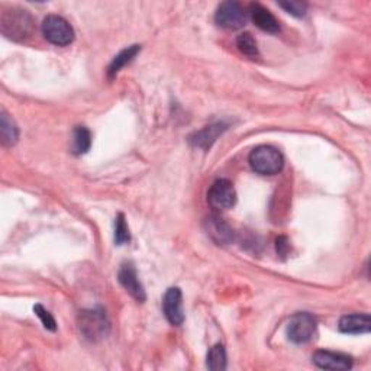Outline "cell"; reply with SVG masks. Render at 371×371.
I'll return each instance as SVG.
<instances>
[{
	"label": "cell",
	"mask_w": 371,
	"mask_h": 371,
	"mask_svg": "<svg viewBox=\"0 0 371 371\" xmlns=\"http://www.w3.org/2000/svg\"><path fill=\"white\" fill-rule=\"evenodd\" d=\"M80 334L90 342H99L109 335L110 322L106 317V312L101 307L82 310L77 318Z\"/></svg>",
	"instance_id": "6da1fadb"
},
{
	"label": "cell",
	"mask_w": 371,
	"mask_h": 371,
	"mask_svg": "<svg viewBox=\"0 0 371 371\" xmlns=\"http://www.w3.org/2000/svg\"><path fill=\"white\" fill-rule=\"evenodd\" d=\"M2 32L13 41H24L31 36L34 31V19L28 10L21 8H10L3 10L2 19Z\"/></svg>",
	"instance_id": "7a4b0ae2"
},
{
	"label": "cell",
	"mask_w": 371,
	"mask_h": 371,
	"mask_svg": "<svg viewBox=\"0 0 371 371\" xmlns=\"http://www.w3.org/2000/svg\"><path fill=\"white\" fill-rule=\"evenodd\" d=\"M251 168L261 175L279 174L284 167L283 154L271 145L254 148L248 157Z\"/></svg>",
	"instance_id": "3957f363"
},
{
	"label": "cell",
	"mask_w": 371,
	"mask_h": 371,
	"mask_svg": "<svg viewBox=\"0 0 371 371\" xmlns=\"http://www.w3.org/2000/svg\"><path fill=\"white\" fill-rule=\"evenodd\" d=\"M41 29L45 40L57 47H66L74 41L73 27L58 15H48L44 19Z\"/></svg>",
	"instance_id": "277c9868"
},
{
	"label": "cell",
	"mask_w": 371,
	"mask_h": 371,
	"mask_svg": "<svg viewBox=\"0 0 371 371\" xmlns=\"http://www.w3.org/2000/svg\"><path fill=\"white\" fill-rule=\"evenodd\" d=\"M317 319L307 312L293 317L287 325V337L295 344H306L317 334Z\"/></svg>",
	"instance_id": "5b68a950"
},
{
	"label": "cell",
	"mask_w": 371,
	"mask_h": 371,
	"mask_svg": "<svg viewBox=\"0 0 371 371\" xmlns=\"http://www.w3.org/2000/svg\"><path fill=\"white\" fill-rule=\"evenodd\" d=\"M214 21L225 29L237 31L247 25L248 16L238 2H224L214 13Z\"/></svg>",
	"instance_id": "8992f818"
},
{
	"label": "cell",
	"mask_w": 371,
	"mask_h": 371,
	"mask_svg": "<svg viewBox=\"0 0 371 371\" xmlns=\"http://www.w3.org/2000/svg\"><path fill=\"white\" fill-rule=\"evenodd\" d=\"M208 202L213 209L219 210L233 208L237 203L235 187L226 179L217 180L208 190Z\"/></svg>",
	"instance_id": "52a82bcc"
},
{
	"label": "cell",
	"mask_w": 371,
	"mask_h": 371,
	"mask_svg": "<svg viewBox=\"0 0 371 371\" xmlns=\"http://www.w3.org/2000/svg\"><path fill=\"white\" fill-rule=\"evenodd\" d=\"M163 312L166 319L173 326H180L184 322L183 295L179 287H170L163 299Z\"/></svg>",
	"instance_id": "ba28073f"
},
{
	"label": "cell",
	"mask_w": 371,
	"mask_h": 371,
	"mask_svg": "<svg viewBox=\"0 0 371 371\" xmlns=\"http://www.w3.org/2000/svg\"><path fill=\"white\" fill-rule=\"evenodd\" d=\"M118 280L121 286L129 293V295L136 300V302H145L147 295L143 283L140 282L138 272H136V268L133 267L132 263H125L121 265L119 272H118Z\"/></svg>",
	"instance_id": "9c48e42d"
},
{
	"label": "cell",
	"mask_w": 371,
	"mask_h": 371,
	"mask_svg": "<svg viewBox=\"0 0 371 371\" xmlns=\"http://www.w3.org/2000/svg\"><path fill=\"white\" fill-rule=\"evenodd\" d=\"M314 364L322 370H349L353 368V358L341 353L332 351H317L312 357Z\"/></svg>",
	"instance_id": "30bf717a"
},
{
	"label": "cell",
	"mask_w": 371,
	"mask_h": 371,
	"mask_svg": "<svg viewBox=\"0 0 371 371\" xmlns=\"http://www.w3.org/2000/svg\"><path fill=\"white\" fill-rule=\"evenodd\" d=\"M205 231L218 245H228L233 241V229L217 214H212L205 219Z\"/></svg>",
	"instance_id": "8fae6325"
},
{
	"label": "cell",
	"mask_w": 371,
	"mask_h": 371,
	"mask_svg": "<svg viewBox=\"0 0 371 371\" xmlns=\"http://www.w3.org/2000/svg\"><path fill=\"white\" fill-rule=\"evenodd\" d=\"M248 13L252 19V22L256 24L261 31L268 34H277L280 32V24L268 9H265L260 3H251Z\"/></svg>",
	"instance_id": "7c38bea8"
},
{
	"label": "cell",
	"mask_w": 371,
	"mask_h": 371,
	"mask_svg": "<svg viewBox=\"0 0 371 371\" xmlns=\"http://www.w3.org/2000/svg\"><path fill=\"white\" fill-rule=\"evenodd\" d=\"M228 129V125H225L224 122H218V124H213L209 126H205L203 129L194 132L189 141L193 147L196 148H202V150H209L219 136Z\"/></svg>",
	"instance_id": "4fadbf2b"
},
{
	"label": "cell",
	"mask_w": 371,
	"mask_h": 371,
	"mask_svg": "<svg viewBox=\"0 0 371 371\" xmlns=\"http://www.w3.org/2000/svg\"><path fill=\"white\" fill-rule=\"evenodd\" d=\"M338 329L342 332V334H348V335L368 334L370 329H371L370 315H367V314L345 315L340 319Z\"/></svg>",
	"instance_id": "5bb4252c"
},
{
	"label": "cell",
	"mask_w": 371,
	"mask_h": 371,
	"mask_svg": "<svg viewBox=\"0 0 371 371\" xmlns=\"http://www.w3.org/2000/svg\"><path fill=\"white\" fill-rule=\"evenodd\" d=\"M140 51H141L140 45H131V47L122 50L118 55H116L112 60L109 68H108L109 79H113L116 74H118L126 64H129L133 60V58L138 55Z\"/></svg>",
	"instance_id": "9a60e30c"
},
{
	"label": "cell",
	"mask_w": 371,
	"mask_h": 371,
	"mask_svg": "<svg viewBox=\"0 0 371 371\" xmlns=\"http://www.w3.org/2000/svg\"><path fill=\"white\" fill-rule=\"evenodd\" d=\"M0 135H2V143L5 147L15 145L19 138L17 126L6 112H2V116H0Z\"/></svg>",
	"instance_id": "2e32d148"
},
{
	"label": "cell",
	"mask_w": 371,
	"mask_h": 371,
	"mask_svg": "<svg viewBox=\"0 0 371 371\" xmlns=\"http://www.w3.org/2000/svg\"><path fill=\"white\" fill-rule=\"evenodd\" d=\"M92 145V133L86 126H75L73 131V152L75 155L86 154Z\"/></svg>",
	"instance_id": "e0dca14e"
},
{
	"label": "cell",
	"mask_w": 371,
	"mask_h": 371,
	"mask_svg": "<svg viewBox=\"0 0 371 371\" xmlns=\"http://www.w3.org/2000/svg\"><path fill=\"white\" fill-rule=\"evenodd\" d=\"M206 365L209 370H213V371H222L226 368V351L222 344L213 345L209 349Z\"/></svg>",
	"instance_id": "ac0fdd59"
},
{
	"label": "cell",
	"mask_w": 371,
	"mask_h": 371,
	"mask_svg": "<svg viewBox=\"0 0 371 371\" xmlns=\"http://www.w3.org/2000/svg\"><path fill=\"white\" fill-rule=\"evenodd\" d=\"M237 47L244 55H247L249 58H257L259 57L257 41L254 40V36L251 34H248V32L241 34L237 38Z\"/></svg>",
	"instance_id": "d6986e66"
},
{
	"label": "cell",
	"mask_w": 371,
	"mask_h": 371,
	"mask_svg": "<svg viewBox=\"0 0 371 371\" xmlns=\"http://www.w3.org/2000/svg\"><path fill=\"white\" fill-rule=\"evenodd\" d=\"M129 241H131L129 226L126 224L124 213H119L118 217H116V222H115V242L116 245H125Z\"/></svg>",
	"instance_id": "ffe728a7"
},
{
	"label": "cell",
	"mask_w": 371,
	"mask_h": 371,
	"mask_svg": "<svg viewBox=\"0 0 371 371\" xmlns=\"http://www.w3.org/2000/svg\"><path fill=\"white\" fill-rule=\"evenodd\" d=\"M34 312H35V315L40 318V321L43 322L45 329L52 330V332L57 329V322H55L54 317L50 314V312L43 305H35Z\"/></svg>",
	"instance_id": "44dd1931"
},
{
	"label": "cell",
	"mask_w": 371,
	"mask_h": 371,
	"mask_svg": "<svg viewBox=\"0 0 371 371\" xmlns=\"http://www.w3.org/2000/svg\"><path fill=\"white\" fill-rule=\"evenodd\" d=\"M279 6L283 8L287 13L296 16V17L305 16L306 9H307V5L303 2H280Z\"/></svg>",
	"instance_id": "7402d4cb"
},
{
	"label": "cell",
	"mask_w": 371,
	"mask_h": 371,
	"mask_svg": "<svg viewBox=\"0 0 371 371\" xmlns=\"http://www.w3.org/2000/svg\"><path fill=\"white\" fill-rule=\"evenodd\" d=\"M276 247H277V252L280 254V256H283V257L287 256V251H289V241H287V238H284V237L277 238Z\"/></svg>",
	"instance_id": "603a6c76"
}]
</instances>
